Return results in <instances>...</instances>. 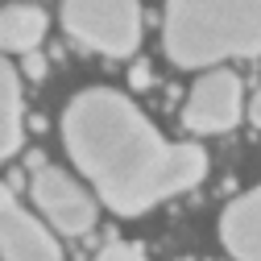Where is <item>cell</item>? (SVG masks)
Segmentation results:
<instances>
[{
  "mask_svg": "<svg viewBox=\"0 0 261 261\" xmlns=\"http://www.w3.org/2000/svg\"><path fill=\"white\" fill-rule=\"evenodd\" d=\"M62 141L71 162L116 216H145L149 207L199 187L207 153L191 141H166L128 95L87 87L62 112Z\"/></svg>",
  "mask_w": 261,
  "mask_h": 261,
  "instance_id": "1",
  "label": "cell"
},
{
  "mask_svg": "<svg viewBox=\"0 0 261 261\" xmlns=\"http://www.w3.org/2000/svg\"><path fill=\"white\" fill-rule=\"evenodd\" d=\"M162 42L174 67L261 54V0H166Z\"/></svg>",
  "mask_w": 261,
  "mask_h": 261,
  "instance_id": "2",
  "label": "cell"
},
{
  "mask_svg": "<svg viewBox=\"0 0 261 261\" xmlns=\"http://www.w3.org/2000/svg\"><path fill=\"white\" fill-rule=\"evenodd\" d=\"M62 29L108 58H128L141 46L137 0H62Z\"/></svg>",
  "mask_w": 261,
  "mask_h": 261,
  "instance_id": "3",
  "label": "cell"
},
{
  "mask_svg": "<svg viewBox=\"0 0 261 261\" xmlns=\"http://www.w3.org/2000/svg\"><path fill=\"white\" fill-rule=\"evenodd\" d=\"M29 191H34V203L38 212L58 228V232L67 237H83L91 232L95 224V199L58 166H42L34 174V182H29Z\"/></svg>",
  "mask_w": 261,
  "mask_h": 261,
  "instance_id": "4",
  "label": "cell"
},
{
  "mask_svg": "<svg viewBox=\"0 0 261 261\" xmlns=\"http://www.w3.org/2000/svg\"><path fill=\"white\" fill-rule=\"evenodd\" d=\"M241 112H245L241 79L232 71H207L182 104V124L191 133H228V128H237Z\"/></svg>",
  "mask_w": 261,
  "mask_h": 261,
  "instance_id": "5",
  "label": "cell"
},
{
  "mask_svg": "<svg viewBox=\"0 0 261 261\" xmlns=\"http://www.w3.org/2000/svg\"><path fill=\"white\" fill-rule=\"evenodd\" d=\"M0 245H5V261H62L58 241L17 203L13 187L0 195Z\"/></svg>",
  "mask_w": 261,
  "mask_h": 261,
  "instance_id": "6",
  "label": "cell"
},
{
  "mask_svg": "<svg viewBox=\"0 0 261 261\" xmlns=\"http://www.w3.org/2000/svg\"><path fill=\"white\" fill-rule=\"evenodd\" d=\"M220 241L237 261H261V182L224 207Z\"/></svg>",
  "mask_w": 261,
  "mask_h": 261,
  "instance_id": "7",
  "label": "cell"
},
{
  "mask_svg": "<svg viewBox=\"0 0 261 261\" xmlns=\"http://www.w3.org/2000/svg\"><path fill=\"white\" fill-rule=\"evenodd\" d=\"M46 38V13L38 5H9L0 13V46L9 54H34Z\"/></svg>",
  "mask_w": 261,
  "mask_h": 261,
  "instance_id": "8",
  "label": "cell"
},
{
  "mask_svg": "<svg viewBox=\"0 0 261 261\" xmlns=\"http://www.w3.org/2000/svg\"><path fill=\"white\" fill-rule=\"evenodd\" d=\"M0 100H5V124H0V153L13 158L21 149V79H17V67L5 62L0 67Z\"/></svg>",
  "mask_w": 261,
  "mask_h": 261,
  "instance_id": "9",
  "label": "cell"
},
{
  "mask_svg": "<svg viewBox=\"0 0 261 261\" xmlns=\"http://www.w3.org/2000/svg\"><path fill=\"white\" fill-rule=\"evenodd\" d=\"M95 261H145V253L137 249V245H124V241H112L100 257H95Z\"/></svg>",
  "mask_w": 261,
  "mask_h": 261,
  "instance_id": "10",
  "label": "cell"
},
{
  "mask_svg": "<svg viewBox=\"0 0 261 261\" xmlns=\"http://www.w3.org/2000/svg\"><path fill=\"white\" fill-rule=\"evenodd\" d=\"M249 120H253V124L261 128V91H257L253 100H249Z\"/></svg>",
  "mask_w": 261,
  "mask_h": 261,
  "instance_id": "11",
  "label": "cell"
}]
</instances>
